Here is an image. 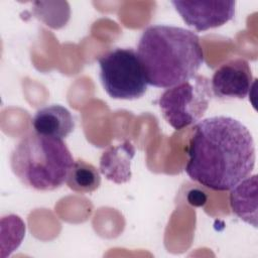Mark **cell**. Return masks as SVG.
I'll return each mask as SVG.
<instances>
[{
    "label": "cell",
    "instance_id": "obj_10",
    "mask_svg": "<svg viewBox=\"0 0 258 258\" xmlns=\"http://www.w3.org/2000/svg\"><path fill=\"white\" fill-rule=\"evenodd\" d=\"M230 207L242 221L257 227V175H249L230 189Z\"/></svg>",
    "mask_w": 258,
    "mask_h": 258
},
{
    "label": "cell",
    "instance_id": "obj_5",
    "mask_svg": "<svg viewBox=\"0 0 258 258\" xmlns=\"http://www.w3.org/2000/svg\"><path fill=\"white\" fill-rule=\"evenodd\" d=\"M213 98L211 81L201 75L166 89L158 100L165 121L175 130H181L199 121Z\"/></svg>",
    "mask_w": 258,
    "mask_h": 258
},
{
    "label": "cell",
    "instance_id": "obj_4",
    "mask_svg": "<svg viewBox=\"0 0 258 258\" xmlns=\"http://www.w3.org/2000/svg\"><path fill=\"white\" fill-rule=\"evenodd\" d=\"M98 62L100 81L111 98L136 100L146 93L148 83L133 48L116 47L101 55Z\"/></svg>",
    "mask_w": 258,
    "mask_h": 258
},
{
    "label": "cell",
    "instance_id": "obj_11",
    "mask_svg": "<svg viewBox=\"0 0 258 258\" xmlns=\"http://www.w3.org/2000/svg\"><path fill=\"white\" fill-rule=\"evenodd\" d=\"M66 183L74 191L90 194L96 190L101 184L100 172L93 164L78 159L74 162Z\"/></svg>",
    "mask_w": 258,
    "mask_h": 258
},
{
    "label": "cell",
    "instance_id": "obj_3",
    "mask_svg": "<svg viewBox=\"0 0 258 258\" xmlns=\"http://www.w3.org/2000/svg\"><path fill=\"white\" fill-rule=\"evenodd\" d=\"M75 160L62 139L36 132L23 137L11 153L13 173L26 186L48 191L60 187Z\"/></svg>",
    "mask_w": 258,
    "mask_h": 258
},
{
    "label": "cell",
    "instance_id": "obj_6",
    "mask_svg": "<svg viewBox=\"0 0 258 258\" xmlns=\"http://www.w3.org/2000/svg\"><path fill=\"white\" fill-rule=\"evenodd\" d=\"M176 12L186 25L197 31L220 27L235 15L236 2L232 0L214 1H171Z\"/></svg>",
    "mask_w": 258,
    "mask_h": 258
},
{
    "label": "cell",
    "instance_id": "obj_9",
    "mask_svg": "<svg viewBox=\"0 0 258 258\" xmlns=\"http://www.w3.org/2000/svg\"><path fill=\"white\" fill-rule=\"evenodd\" d=\"M135 155V148L129 141L107 148L100 158V171L105 177L121 184L131 178V160Z\"/></svg>",
    "mask_w": 258,
    "mask_h": 258
},
{
    "label": "cell",
    "instance_id": "obj_2",
    "mask_svg": "<svg viewBox=\"0 0 258 258\" xmlns=\"http://www.w3.org/2000/svg\"><path fill=\"white\" fill-rule=\"evenodd\" d=\"M137 54L148 85L168 89L197 75L204 62L200 37L191 30L172 25L145 28Z\"/></svg>",
    "mask_w": 258,
    "mask_h": 258
},
{
    "label": "cell",
    "instance_id": "obj_7",
    "mask_svg": "<svg viewBox=\"0 0 258 258\" xmlns=\"http://www.w3.org/2000/svg\"><path fill=\"white\" fill-rule=\"evenodd\" d=\"M253 76L247 60L237 58L223 63L211 80L213 95L219 99H244L250 93Z\"/></svg>",
    "mask_w": 258,
    "mask_h": 258
},
{
    "label": "cell",
    "instance_id": "obj_8",
    "mask_svg": "<svg viewBox=\"0 0 258 258\" xmlns=\"http://www.w3.org/2000/svg\"><path fill=\"white\" fill-rule=\"evenodd\" d=\"M31 124L36 133L58 139L68 137L75 128V121L71 112L57 104L37 110Z\"/></svg>",
    "mask_w": 258,
    "mask_h": 258
},
{
    "label": "cell",
    "instance_id": "obj_12",
    "mask_svg": "<svg viewBox=\"0 0 258 258\" xmlns=\"http://www.w3.org/2000/svg\"><path fill=\"white\" fill-rule=\"evenodd\" d=\"M32 14L47 26L58 29L63 27L71 15L67 2H34Z\"/></svg>",
    "mask_w": 258,
    "mask_h": 258
},
{
    "label": "cell",
    "instance_id": "obj_1",
    "mask_svg": "<svg viewBox=\"0 0 258 258\" xmlns=\"http://www.w3.org/2000/svg\"><path fill=\"white\" fill-rule=\"evenodd\" d=\"M185 172L195 181L218 191L232 189L254 169L252 134L240 121L214 116L200 121L190 137Z\"/></svg>",
    "mask_w": 258,
    "mask_h": 258
}]
</instances>
